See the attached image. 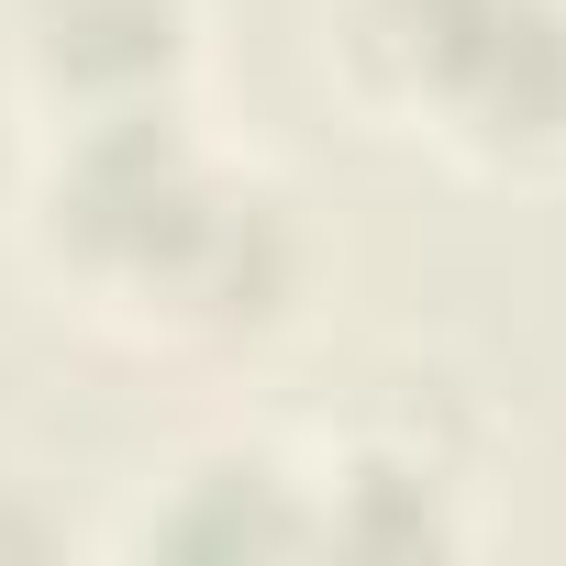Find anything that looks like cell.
Returning <instances> with one entry per match:
<instances>
[{"label": "cell", "instance_id": "6da1fadb", "mask_svg": "<svg viewBox=\"0 0 566 566\" xmlns=\"http://www.w3.org/2000/svg\"><path fill=\"white\" fill-rule=\"evenodd\" d=\"M323 67L467 178H566V0H323Z\"/></svg>", "mask_w": 566, "mask_h": 566}, {"label": "cell", "instance_id": "7a4b0ae2", "mask_svg": "<svg viewBox=\"0 0 566 566\" xmlns=\"http://www.w3.org/2000/svg\"><path fill=\"white\" fill-rule=\"evenodd\" d=\"M0 56L34 123L167 112L200 90V0H0Z\"/></svg>", "mask_w": 566, "mask_h": 566}, {"label": "cell", "instance_id": "3957f363", "mask_svg": "<svg viewBox=\"0 0 566 566\" xmlns=\"http://www.w3.org/2000/svg\"><path fill=\"white\" fill-rule=\"evenodd\" d=\"M478 467L467 444H444L422 422V378H389V400H367L323 455H312V511H323V544H378V555H444L478 533L467 511Z\"/></svg>", "mask_w": 566, "mask_h": 566}, {"label": "cell", "instance_id": "277c9868", "mask_svg": "<svg viewBox=\"0 0 566 566\" xmlns=\"http://www.w3.org/2000/svg\"><path fill=\"white\" fill-rule=\"evenodd\" d=\"M123 544H156V555H301V544H323L312 455L266 444V433H211L145 489Z\"/></svg>", "mask_w": 566, "mask_h": 566}, {"label": "cell", "instance_id": "5b68a950", "mask_svg": "<svg viewBox=\"0 0 566 566\" xmlns=\"http://www.w3.org/2000/svg\"><path fill=\"white\" fill-rule=\"evenodd\" d=\"M56 544H67V522L34 500V478L0 467V555H56Z\"/></svg>", "mask_w": 566, "mask_h": 566}]
</instances>
